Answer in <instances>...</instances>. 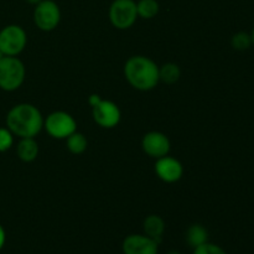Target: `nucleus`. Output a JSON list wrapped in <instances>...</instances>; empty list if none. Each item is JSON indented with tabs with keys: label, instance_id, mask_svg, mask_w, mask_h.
<instances>
[{
	"label": "nucleus",
	"instance_id": "b1692460",
	"mask_svg": "<svg viewBox=\"0 0 254 254\" xmlns=\"http://www.w3.org/2000/svg\"><path fill=\"white\" fill-rule=\"evenodd\" d=\"M251 37H252V45L254 46V27L252 30V34H251Z\"/></svg>",
	"mask_w": 254,
	"mask_h": 254
},
{
	"label": "nucleus",
	"instance_id": "f8f14e48",
	"mask_svg": "<svg viewBox=\"0 0 254 254\" xmlns=\"http://www.w3.org/2000/svg\"><path fill=\"white\" fill-rule=\"evenodd\" d=\"M165 231V222L160 216L150 215L144 221V232L148 237L153 238L156 242H160Z\"/></svg>",
	"mask_w": 254,
	"mask_h": 254
},
{
	"label": "nucleus",
	"instance_id": "f257e3e1",
	"mask_svg": "<svg viewBox=\"0 0 254 254\" xmlns=\"http://www.w3.org/2000/svg\"><path fill=\"white\" fill-rule=\"evenodd\" d=\"M7 129L20 138H35L44 127V118L39 109L30 103L12 107L6 116Z\"/></svg>",
	"mask_w": 254,
	"mask_h": 254
},
{
	"label": "nucleus",
	"instance_id": "a211bd4d",
	"mask_svg": "<svg viewBox=\"0 0 254 254\" xmlns=\"http://www.w3.org/2000/svg\"><path fill=\"white\" fill-rule=\"evenodd\" d=\"M231 44H232L233 49L237 50V51H246L251 46H253L251 34L245 31L237 32V34L233 35L232 40H231Z\"/></svg>",
	"mask_w": 254,
	"mask_h": 254
},
{
	"label": "nucleus",
	"instance_id": "5701e85b",
	"mask_svg": "<svg viewBox=\"0 0 254 254\" xmlns=\"http://www.w3.org/2000/svg\"><path fill=\"white\" fill-rule=\"evenodd\" d=\"M25 1H27V2H29V4L36 5V4H39V2L41 1V0H25Z\"/></svg>",
	"mask_w": 254,
	"mask_h": 254
},
{
	"label": "nucleus",
	"instance_id": "7ed1b4c3",
	"mask_svg": "<svg viewBox=\"0 0 254 254\" xmlns=\"http://www.w3.org/2000/svg\"><path fill=\"white\" fill-rule=\"evenodd\" d=\"M25 79V66L17 57L4 56L0 60V88L12 92Z\"/></svg>",
	"mask_w": 254,
	"mask_h": 254
},
{
	"label": "nucleus",
	"instance_id": "9b49d317",
	"mask_svg": "<svg viewBox=\"0 0 254 254\" xmlns=\"http://www.w3.org/2000/svg\"><path fill=\"white\" fill-rule=\"evenodd\" d=\"M155 173L165 183H176L183 176L184 169L180 161L165 155L163 158H159L156 161Z\"/></svg>",
	"mask_w": 254,
	"mask_h": 254
},
{
	"label": "nucleus",
	"instance_id": "0eeeda50",
	"mask_svg": "<svg viewBox=\"0 0 254 254\" xmlns=\"http://www.w3.org/2000/svg\"><path fill=\"white\" fill-rule=\"evenodd\" d=\"M47 133L56 139H66L76 131L77 123L71 114L66 112H54L44 122Z\"/></svg>",
	"mask_w": 254,
	"mask_h": 254
},
{
	"label": "nucleus",
	"instance_id": "1a4fd4ad",
	"mask_svg": "<svg viewBox=\"0 0 254 254\" xmlns=\"http://www.w3.org/2000/svg\"><path fill=\"white\" fill-rule=\"evenodd\" d=\"M159 243L146 235H130L124 238L123 254H158Z\"/></svg>",
	"mask_w": 254,
	"mask_h": 254
},
{
	"label": "nucleus",
	"instance_id": "dca6fc26",
	"mask_svg": "<svg viewBox=\"0 0 254 254\" xmlns=\"http://www.w3.org/2000/svg\"><path fill=\"white\" fill-rule=\"evenodd\" d=\"M180 68L175 64H165L159 68V78L165 83H175L180 78Z\"/></svg>",
	"mask_w": 254,
	"mask_h": 254
},
{
	"label": "nucleus",
	"instance_id": "412c9836",
	"mask_svg": "<svg viewBox=\"0 0 254 254\" xmlns=\"http://www.w3.org/2000/svg\"><path fill=\"white\" fill-rule=\"evenodd\" d=\"M5 241H6V235H5V230L2 228V226L0 225V251L2 250L5 245Z\"/></svg>",
	"mask_w": 254,
	"mask_h": 254
},
{
	"label": "nucleus",
	"instance_id": "f3484780",
	"mask_svg": "<svg viewBox=\"0 0 254 254\" xmlns=\"http://www.w3.org/2000/svg\"><path fill=\"white\" fill-rule=\"evenodd\" d=\"M67 139V149L72 154H82L87 149V139L82 133L74 131Z\"/></svg>",
	"mask_w": 254,
	"mask_h": 254
},
{
	"label": "nucleus",
	"instance_id": "f03ea898",
	"mask_svg": "<svg viewBox=\"0 0 254 254\" xmlns=\"http://www.w3.org/2000/svg\"><path fill=\"white\" fill-rule=\"evenodd\" d=\"M126 78L139 91H150L159 83V67L145 56H133L124 66Z\"/></svg>",
	"mask_w": 254,
	"mask_h": 254
},
{
	"label": "nucleus",
	"instance_id": "6ab92c4d",
	"mask_svg": "<svg viewBox=\"0 0 254 254\" xmlns=\"http://www.w3.org/2000/svg\"><path fill=\"white\" fill-rule=\"evenodd\" d=\"M193 254H227L226 251L215 243L206 242L198 247L193 248Z\"/></svg>",
	"mask_w": 254,
	"mask_h": 254
},
{
	"label": "nucleus",
	"instance_id": "9d476101",
	"mask_svg": "<svg viewBox=\"0 0 254 254\" xmlns=\"http://www.w3.org/2000/svg\"><path fill=\"white\" fill-rule=\"evenodd\" d=\"M143 150L151 158H163L170 151V140L160 131H150L145 134L141 140Z\"/></svg>",
	"mask_w": 254,
	"mask_h": 254
},
{
	"label": "nucleus",
	"instance_id": "20e7f679",
	"mask_svg": "<svg viewBox=\"0 0 254 254\" xmlns=\"http://www.w3.org/2000/svg\"><path fill=\"white\" fill-rule=\"evenodd\" d=\"M138 17L136 2L134 0H114L109 7V20L119 30L129 29Z\"/></svg>",
	"mask_w": 254,
	"mask_h": 254
},
{
	"label": "nucleus",
	"instance_id": "39448f33",
	"mask_svg": "<svg viewBox=\"0 0 254 254\" xmlns=\"http://www.w3.org/2000/svg\"><path fill=\"white\" fill-rule=\"evenodd\" d=\"M26 42V32L19 25H7L0 31V51L4 56H17Z\"/></svg>",
	"mask_w": 254,
	"mask_h": 254
},
{
	"label": "nucleus",
	"instance_id": "393cba45",
	"mask_svg": "<svg viewBox=\"0 0 254 254\" xmlns=\"http://www.w3.org/2000/svg\"><path fill=\"white\" fill-rule=\"evenodd\" d=\"M168 254H180L178 252V251H171V252H169Z\"/></svg>",
	"mask_w": 254,
	"mask_h": 254
},
{
	"label": "nucleus",
	"instance_id": "4468645a",
	"mask_svg": "<svg viewBox=\"0 0 254 254\" xmlns=\"http://www.w3.org/2000/svg\"><path fill=\"white\" fill-rule=\"evenodd\" d=\"M186 238H188V242L191 247L196 248L198 246L203 245V243L207 242L208 240V233L203 226L201 225H192L188 230L186 233Z\"/></svg>",
	"mask_w": 254,
	"mask_h": 254
},
{
	"label": "nucleus",
	"instance_id": "6e6552de",
	"mask_svg": "<svg viewBox=\"0 0 254 254\" xmlns=\"http://www.w3.org/2000/svg\"><path fill=\"white\" fill-rule=\"evenodd\" d=\"M92 108L94 122L102 128H114L121 122V111L114 102L102 99Z\"/></svg>",
	"mask_w": 254,
	"mask_h": 254
},
{
	"label": "nucleus",
	"instance_id": "2eb2a0df",
	"mask_svg": "<svg viewBox=\"0 0 254 254\" xmlns=\"http://www.w3.org/2000/svg\"><path fill=\"white\" fill-rule=\"evenodd\" d=\"M138 16L143 19H153L159 12V2L156 0H139L136 2Z\"/></svg>",
	"mask_w": 254,
	"mask_h": 254
},
{
	"label": "nucleus",
	"instance_id": "423d86ee",
	"mask_svg": "<svg viewBox=\"0 0 254 254\" xmlns=\"http://www.w3.org/2000/svg\"><path fill=\"white\" fill-rule=\"evenodd\" d=\"M61 20V10L54 0H41L34 10V22L42 31H52Z\"/></svg>",
	"mask_w": 254,
	"mask_h": 254
},
{
	"label": "nucleus",
	"instance_id": "a878e982",
	"mask_svg": "<svg viewBox=\"0 0 254 254\" xmlns=\"http://www.w3.org/2000/svg\"><path fill=\"white\" fill-rule=\"evenodd\" d=\"M2 57H4V55H2V52H1V51H0V60H1V59H2Z\"/></svg>",
	"mask_w": 254,
	"mask_h": 254
},
{
	"label": "nucleus",
	"instance_id": "ddd939ff",
	"mask_svg": "<svg viewBox=\"0 0 254 254\" xmlns=\"http://www.w3.org/2000/svg\"><path fill=\"white\" fill-rule=\"evenodd\" d=\"M17 156L25 163L34 161L39 154V145L34 138H22L17 144Z\"/></svg>",
	"mask_w": 254,
	"mask_h": 254
},
{
	"label": "nucleus",
	"instance_id": "4be33fe9",
	"mask_svg": "<svg viewBox=\"0 0 254 254\" xmlns=\"http://www.w3.org/2000/svg\"><path fill=\"white\" fill-rule=\"evenodd\" d=\"M88 101H89V104H91L92 107H94L96 104H98L99 102L102 101V99H101V97L98 96V94H92V96L89 97Z\"/></svg>",
	"mask_w": 254,
	"mask_h": 254
},
{
	"label": "nucleus",
	"instance_id": "aec40b11",
	"mask_svg": "<svg viewBox=\"0 0 254 254\" xmlns=\"http://www.w3.org/2000/svg\"><path fill=\"white\" fill-rule=\"evenodd\" d=\"M14 143L12 133L7 128H0V153L6 151L11 148Z\"/></svg>",
	"mask_w": 254,
	"mask_h": 254
}]
</instances>
